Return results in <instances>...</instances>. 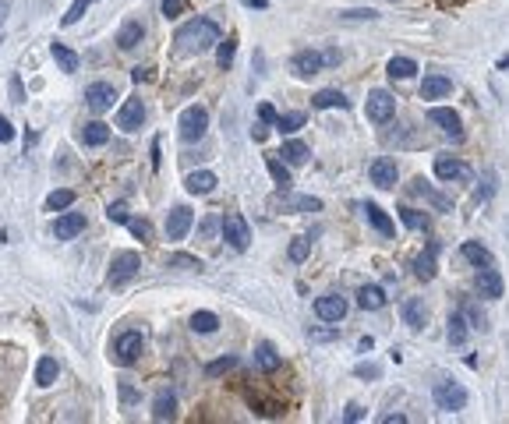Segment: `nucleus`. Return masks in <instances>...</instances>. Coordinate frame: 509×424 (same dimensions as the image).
Returning a JSON list of instances; mask_svg holds the SVG:
<instances>
[{
    "mask_svg": "<svg viewBox=\"0 0 509 424\" xmlns=\"http://www.w3.org/2000/svg\"><path fill=\"white\" fill-rule=\"evenodd\" d=\"M361 417H364V407H361V403H347L344 421H351V424H354V421H361Z\"/></svg>",
    "mask_w": 509,
    "mask_h": 424,
    "instance_id": "5fc2aeb1",
    "label": "nucleus"
},
{
    "mask_svg": "<svg viewBox=\"0 0 509 424\" xmlns=\"http://www.w3.org/2000/svg\"><path fill=\"white\" fill-rule=\"evenodd\" d=\"M404 421H407L404 414H385V417H382V424H404Z\"/></svg>",
    "mask_w": 509,
    "mask_h": 424,
    "instance_id": "13d9d810",
    "label": "nucleus"
},
{
    "mask_svg": "<svg viewBox=\"0 0 509 424\" xmlns=\"http://www.w3.org/2000/svg\"><path fill=\"white\" fill-rule=\"evenodd\" d=\"M368 174H371V184H378V188H392L396 181H400V170H396L392 159H375Z\"/></svg>",
    "mask_w": 509,
    "mask_h": 424,
    "instance_id": "a211bd4d",
    "label": "nucleus"
},
{
    "mask_svg": "<svg viewBox=\"0 0 509 424\" xmlns=\"http://www.w3.org/2000/svg\"><path fill=\"white\" fill-rule=\"evenodd\" d=\"M407 191H411V198H421V202H431V205H435L438 212H452V202H449L445 195H438L435 188H428V184H425L421 177H418V181H414V184H411Z\"/></svg>",
    "mask_w": 509,
    "mask_h": 424,
    "instance_id": "dca6fc26",
    "label": "nucleus"
},
{
    "mask_svg": "<svg viewBox=\"0 0 509 424\" xmlns=\"http://www.w3.org/2000/svg\"><path fill=\"white\" fill-rule=\"evenodd\" d=\"M234 50H237V39H234V36H226V39L216 46V61H219V68H230V64H234Z\"/></svg>",
    "mask_w": 509,
    "mask_h": 424,
    "instance_id": "79ce46f5",
    "label": "nucleus"
},
{
    "mask_svg": "<svg viewBox=\"0 0 509 424\" xmlns=\"http://www.w3.org/2000/svg\"><path fill=\"white\" fill-rule=\"evenodd\" d=\"M216 43H219V25L212 18H195V22L177 29V46L184 53H202V50H209Z\"/></svg>",
    "mask_w": 509,
    "mask_h": 424,
    "instance_id": "f257e3e1",
    "label": "nucleus"
},
{
    "mask_svg": "<svg viewBox=\"0 0 509 424\" xmlns=\"http://www.w3.org/2000/svg\"><path fill=\"white\" fill-rule=\"evenodd\" d=\"M364 212H368V220H371V227L382 234V237H392V220L385 216V212L375 205V202H364Z\"/></svg>",
    "mask_w": 509,
    "mask_h": 424,
    "instance_id": "cd10ccee",
    "label": "nucleus"
},
{
    "mask_svg": "<svg viewBox=\"0 0 509 424\" xmlns=\"http://www.w3.org/2000/svg\"><path fill=\"white\" fill-rule=\"evenodd\" d=\"M0 142H15V128L8 124V117L0 114Z\"/></svg>",
    "mask_w": 509,
    "mask_h": 424,
    "instance_id": "6e6d98bb",
    "label": "nucleus"
},
{
    "mask_svg": "<svg viewBox=\"0 0 509 424\" xmlns=\"http://www.w3.org/2000/svg\"><path fill=\"white\" fill-rule=\"evenodd\" d=\"M4 15H8V4H4V0H0V22H4Z\"/></svg>",
    "mask_w": 509,
    "mask_h": 424,
    "instance_id": "69168bd1",
    "label": "nucleus"
},
{
    "mask_svg": "<svg viewBox=\"0 0 509 424\" xmlns=\"http://www.w3.org/2000/svg\"><path fill=\"white\" fill-rule=\"evenodd\" d=\"M265 167H269V174H272V181H276V188H279V191H287V188H290V170L283 167L279 159H272V156H269V159H265Z\"/></svg>",
    "mask_w": 509,
    "mask_h": 424,
    "instance_id": "ea45409f",
    "label": "nucleus"
},
{
    "mask_svg": "<svg viewBox=\"0 0 509 424\" xmlns=\"http://www.w3.org/2000/svg\"><path fill=\"white\" fill-rule=\"evenodd\" d=\"M322 68H329V64H325V53H318V50H301L297 57H294V75L297 78H311Z\"/></svg>",
    "mask_w": 509,
    "mask_h": 424,
    "instance_id": "ddd939ff",
    "label": "nucleus"
},
{
    "mask_svg": "<svg viewBox=\"0 0 509 424\" xmlns=\"http://www.w3.org/2000/svg\"><path fill=\"white\" fill-rule=\"evenodd\" d=\"M184 188H188L191 195H209V191L216 188V174H209V170H198V174H188V181H184Z\"/></svg>",
    "mask_w": 509,
    "mask_h": 424,
    "instance_id": "bb28decb",
    "label": "nucleus"
},
{
    "mask_svg": "<svg viewBox=\"0 0 509 424\" xmlns=\"http://www.w3.org/2000/svg\"><path fill=\"white\" fill-rule=\"evenodd\" d=\"M131 78H135V85H138V82H149L152 75H149V71H138V68H135V71H131Z\"/></svg>",
    "mask_w": 509,
    "mask_h": 424,
    "instance_id": "680f3d73",
    "label": "nucleus"
},
{
    "mask_svg": "<svg viewBox=\"0 0 509 424\" xmlns=\"http://www.w3.org/2000/svg\"><path fill=\"white\" fill-rule=\"evenodd\" d=\"M188 11V0H163V18H181Z\"/></svg>",
    "mask_w": 509,
    "mask_h": 424,
    "instance_id": "49530a36",
    "label": "nucleus"
},
{
    "mask_svg": "<svg viewBox=\"0 0 509 424\" xmlns=\"http://www.w3.org/2000/svg\"><path fill=\"white\" fill-rule=\"evenodd\" d=\"M392 114H396V99H392V92L375 89V92L368 96V117H371L375 124H385V121H392Z\"/></svg>",
    "mask_w": 509,
    "mask_h": 424,
    "instance_id": "0eeeda50",
    "label": "nucleus"
},
{
    "mask_svg": "<svg viewBox=\"0 0 509 424\" xmlns=\"http://www.w3.org/2000/svg\"><path fill=\"white\" fill-rule=\"evenodd\" d=\"M400 212V220H404V227H411V230H428L431 223H428V216L425 212H418V209H411V205H400L396 209Z\"/></svg>",
    "mask_w": 509,
    "mask_h": 424,
    "instance_id": "473e14b6",
    "label": "nucleus"
},
{
    "mask_svg": "<svg viewBox=\"0 0 509 424\" xmlns=\"http://www.w3.org/2000/svg\"><path fill=\"white\" fill-rule=\"evenodd\" d=\"M354 371H357V379H378V375H382L378 364H357Z\"/></svg>",
    "mask_w": 509,
    "mask_h": 424,
    "instance_id": "603ef678",
    "label": "nucleus"
},
{
    "mask_svg": "<svg viewBox=\"0 0 509 424\" xmlns=\"http://www.w3.org/2000/svg\"><path fill=\"white\" fill-rule=\"evenodd\" d=\"M142 347H145L142 333L128 329V333H121L117 340H113V361H117L121 368H131V364L142 357Z\"/></svg>",
    "mask_w": 509,
    "mask_h": 424,
    "instance_id": "39448f33",
    "label": "nucleus"
},
{
    "mask_svg": "<svg viewBox=\"0 0 509 424\" xmlns=\"http://www.w3.org/2000/svg\"><path fill=\"white\" fill-rule=\"evenodd\" d=\"M315 110H351V99L344 96V92H336V89H322V92H315Z\"/></svg>",
    "mask_w": 509,
    "mask_h": 424,
    "instance_id": "4be33fe9",
    "label": "nucleus"
},
{
    "mask_svg": "<svg viewBox=\"0 0 509 424\" xmlns=\"http://www.w3.org/2000/svg\"><path fill=\"white\" fill-rule=\"evenodd\" d=\"M138 269H142V258H138L135 251H121V255H113V258H110L106 280H110V287H124L128 280L138 276Z\"/></svg>",
    "mask_w": 509,
    "mask_h": 424,
    "instance_id": "f03ea898",
    "label": "nucleus"
},
{
    "mask_svg": "<svg viewBox=\"0 0 509 424\" xmlns=\"http://www.w3.org/2000/svg\"><path fill=\"white\" fill-rule=\"evenodd\" d=\"M191 329L202 333V336H209V333L219 329V318H216L212 311H195V315H191Z\"/></svg>",
    "mask_w": 509,
    "mask_h": 424,
    "instance_id": "72a5a7b5",
    "label": "nucleus"
},
{
    "mask_svg": "<svg viewBox=\"0 0 509 424\" xmlns=\"http://www.w3.org/2000/svg\"><path fill=\"white\" fill-rule=\"evenodd\" d=\"M404 318H407V326H411V329H425L428 311H425L421 301H407V304H404Z\"/></svg>",
    "mask_w": 509,
    "mask_h": 424,
    "instance_id": "7c9ffc66",
    "label": "nucleus"
},
{
    "mask_svg": "<svg viewBox=\"0 0 509 424\" xmlns=\"http://www.w3.org/2000/svg\"><path fill=\"white\" fill-rule=\"evenodd\" d=\"M304 121H308L304 114H276V121H272V124L279 128V135H294V131H301V128H304Z\"/></svg>",
    "mask_w": 509,
    "mask_h": 424,
    "instance_id": "f704fd0d",
    "label": "nucleus"
},
{
    "mask_svg": "<svg viewBox=\"0 0 509 424\" xmlns=\"http://www.w3.org/2000/svg\"><path fill=\"white\" fill-rule=\"evenodd\" d=\"M449 89H452V82L445 75H425L421 78V99H442V96H449Z\"/></svg>",
    "mask_w": 509,
    "mask_h": 424,
    "instance_id": "aec40b11",
    "label": "nucleus"
},
{
    "mask_svg": "<svg viewBox=\"0 0 509 424\" xmlns=\"http://www.w3.org/2000/svg\"><path fill=\"white\" fill-rule=\"evenodd\" d=\"M357 350L364 354V350H371V336H361V343H357Z\"/></svg>",
    "mask_w": 509,
    "mask_h": 424,
    "instance_id": "0e129e2a",
    "label": "nucleus"
},
{
    "mask_svg": "<svg viewBox=\"0 0 509 424\" xmlns=\"http://www.w3.org/2000/svg\"><path fill=\"white\" fill-rule=\"evenodd\" d=\"M428 121L431 124H438L449 138H464V124H460V114L457 110H445V106H431V110H428Z\"/></svg>",
    "mask_w": 509,
    "mask_h": 424,
    "instance_id": "9d476101",
    "label": "nucleus"
},
{
    "mask_svg": "<svg viewBox=\"0 0 509 424\" xmlns=\"http://www.w3.org/2000/svg\"><path fill=\"white\" fill-rule=\"evenodd\" d=\"M460 251H464V258H467L471 265H478V269H481V265H492V255H488V248H481V244H474V241H467Z\"/></svg>",
    "mask_w": 509,
    "mask_h": 424,
    "instance_id": "58836bf2",
    "label": "nucleus"
},
{
    "mask_svg": "<svg viewBox=\"0 0 509 424\" xmlns=\"http://www.w3.org/2000/svg\"><path fill=\"white\" fill-rule=\"evenodd\" d=\"M142 39H145V25H142L138 18L124 22V25H121V32H117V46H121V50H135Z\"/></svg>",
    "mask_w": 509,
    "mask_h": 424,
    "instance_id": "6ab92c4d",
    "label": "nucleus"
},
{
    "mask_svg": "<svg viewBox=\"0 0 509 424\" xmlns=\"http://www.w3.org/2000/svg\"><path fill=\"white\" fill-rule=\"evenodd\" d=\"M113 99H117V92H113L110 82H92V85L85 89V103H89L92 114H106L110 106H113Z\"/></svg>",
    "mask_w": 509,
    "mask_h": 424,
    "instance_id": "1a4fd4ad",
    "label": "nucleus"
},
{
    "mask_svg": "<svg viewBox=\"0 0 509 424\" xmlns=\"http://www.w3.org/2000/svg\"><path fill=\"white\" fill-rule=\"evenodd\" d=\"M435 251H438V244L431 241L428 248H425V255L414 262V276L421 280V283H428V280H435Z\"/></svg>",
    "mask_w": 509,
    "mask_h": 424,
    "instance_id": "5701e85b",
    "label": "nucleus"
},
{
    "mask_svg": "<svg viewBox=\"0 0 509 424\" xmlns=\"http://www.w3.org/2000/svg\"><path fill=\"white\" fill-rule=\"evenodd\" d=\"M219 227H223V241L230 244L234 251H248V244H251V227H248V220L241 216V212H226Z\"/></svg>",
    "mask_w": 509,
    "mask_h": 424,
    "instance_id": "7ed1b4c3",
    "label": "nucleus"
},
{
    "mask_svg": "<svg viewBox=\"0 0 509 424\" xmlns=\"http://www.w3.org/2000/svg\"><path fill=\"white\" fill-rule=\"evenodd\" d=\"M435 177L438 181H460V177H467V167L457 156H435Z\"/></svg>",
    "mask_w": 509,
    "mask_h": 424,
    "instance_id": "f3484780",
    "label": "nucleus"
},
{
    "mask_svg": "<svg viewBox=\"0 0 509 424\" xmlns=\"http://www.w3.org/2000/svg\"><path fill=\"white\" fill-rule=\"evenodd\" d=\"M464 315H467V318H471V322H474L471 329H485V322H488V318H485V315H481V311H478L474 304H464Z\"/></svg>",
    "mask_w": 509,
    "mask_h": 424,
    "instance_id": "3c124183",
    "label": "nucleus"
},
{
    "mask_svg": "<svg viewBox=\"0 0 509 424\" xmlns=\"http://www.w3.org/2000/svg\"><path fill=\"white\" fill-rule=\"evenodd\" d=\"M106 220H113V223H128V205H124V202H113L110 212H106Z\"/></svg>",
    "mask_w": 509,
    "mask_h": 424,
    "instance_id": "09e8293b",
    "label": "nucleus"
},
{
    "mask_svg": "<svg viewBox=\"0 0 509 424\" xmlns=\"http://www.w3.org/2000/svg\"><path fill=\"white\" fill-rule=\"evenodd\" d=\"M467 336H471L467 318H464V315H452V318H449V343H452V347H464Z\"/></svg>",
    "mask_w": 509,
    "mask_h": 424,
    "instance_id": "c756f323",
    "label": "nucleus"
},
{
    "mask_svg": "<svg viewBox=\"0 0 509 424\" xmlns=\"http://www.w3.org/2000/svg\"><path fill=\"white\" fill-rule=\"evenodd\" d=\"M177 417V396L174 393H159L152 403V421H174Z\"/></svg>",
    "mask_w": 509,
    "mask_h": 424,
    "instance_id": "b1692460",
    "label": "nucleus"
},
{
    "mask_svg": "<svg viewBox=\"0 0 509 424\" xmlns=\"http://www.w3.org/2000/svg\"><path fill=\"white\" fill-rule=\"evenodd\" d=\"M142 121H145V103L135 96V99H128V103L121 106V114H117V128H121V131H138V128H142Z\"/></svg>",
    "mask_w": 509,
    "mask_h": 424,
    "instance_id": "2eb2a0df",
    "label": "nucleus"
},
{
    "mask_svg": "<svg viewBox=\"0 0 509 424\" xmlns=\"http://www.w3.org/2000/svg\"><path fill=\"white\" fill-rule=\"evenodd\" d=\"M82 142H85V145H106V142H110V124H103V121L85 124V128H82Z\"/></svg>",
    "mask_w": 509,
    "mask_h": 424,
    "instance_id": "c85d7f7f",
    "label": "nucleus"
},
{
    "mask_svg": "<svg viewBox=\"0 0 509 424\" xmlns=\"http://www.w3.org/2000/svg\"><path fill=\"white\" fill-rule=\"evenodd\" d=\"M209 128V114H205V106H188V110L181 114V138L184 142H198Z\"/></svg>",
    "mask_w": 509,
    "mask_h": 424,
    "instance_id": "423d86ee",
    "label": "nucleus"
},
{
    "mask_svg": "<svg viewBox=\"0 0 509 424\" xmlns=\"http://www.w3.org/2000/svg\"><path fill=\"white\" fill-rule=\"evenodd\" d=\"M279 209H283V212H290V209H297V212H318L322 202H318V198H308V195H297V198H283Z\"/></svg>",
    "mask_w": 509,
    "mask_h": 424,
    "instance_id": "2f4dec72",
    "label": "nucleus"
},
{
    "mask_svg": "<svg viewBox=\"0 0 509 424\" xmlns=\"http://www.w3.org/2000/svg\"><path fill=\"white\" fill-rule=\"evenodd\" d=\"M414 71H418V64H414L411 57H392V61H389V68H385V75H389V78H411Z\"/></svg>",
    "mask_w": 509,
    "mask_h": 424,
    "instance_id": "4c0bfd02",
    "label": "nucleus"
},
{
    "mask_svg": "<svg viewBox=\"0 0 509 424\" xmlns=\"http://www.w3.org/2000/svg\"><path fill=\"white\" fill-rule=\"evenodd\" d=\"M82 230H85V216H82V212H64V216L53 220V237L57 241H71Z\"/></svg>",
    "mask_w": 509,
    "mask_h": 424,
    "instance_id": "4468645a",
    "label": "nucleus"
},
{
    "mask_svg": "<svg viewBox=\"0 0 509 424\" xmlns=\"http://www.w3.org/2000/svg\"><path fill=\"white\" fill-rule=\"evenodd\" d=\"M474 287H478V297L499 301V297H502V276H499V269H492V265H481Z\"/></svg>",
    "mask_w": 509,
    "mask_h": 424,
    "instance_id": "9b49d317",
    "label": "nucleus"
},
{
    "mask_svg": "<svg viewBox=\"0 0 509 424\" xmlns=\"http://www.w3.org/2000/svg\"><path fill=\"white\" fill-rule=\"evenodd\" d=\"M332 336H339V333L336 329H315L311 333V340H332Z\"/></svg>",
    "mask_w": 509,
    "mask_h": 424,
    "instance_id": "4d7b16f0",
    "label": "nucleus"
},
{
    "mask_svg": "<svg viewBox=\"0 0 509 424\" xmlns=\"http://www.w3.org/2000/svg\"><path fill=\"white\" fill-rule=\"evenodd\" d=\"M287 255H290V262H304L308 258V237H294Z\"/></svg>",
    "mask_w": 509,
    "mask_h": 424,
    "instance_id": "de8ad7c7",
    "label": "nucleus"
},
{
    "mask_svg": "<svg viewBox=\"0 0 509 424\" xmlns=\"http://www.w3.org/2000/svg\"><path fill=\"white\" fill-rule=\"evenodd\" d=\"M315 315L322 318V322H344L347 318V301L339 297V294H325V297H318L315 301Z\"/></svg>",
    "mask_w": 509,
    "mask_h": 424,
    "instance_id": "6e6552de",
    "label": "nucleus"
},
{
    "mask_svg": "<svg viewBox=\"0 0 509 424\" xmlns=\"http://www.w3.org/2000/svg\"><path fill=\"white\" fill-rule=\"evenodd\" d=\"M191 223H195V212L188 205H177L174 212H170V220H166V237L170 241H184V234L191 230Z\"/></svg>",
    "mask_w": 509,
    "mask_h": 424,
    "instance_id": "f8f14e48",
    "label": "nucleus"
},
{
    "mask_svg": "<svg viewBox=\"0 0 509 424\" xmlns=\"http://www.w3.org/2000/svg\"><path fill=\"white\" fill-rule=\"evenodd\" d=\"M244 8H255V11H265L269 0H244Z\"/></svg>",
    "mask_w": 509,
    "mask_h": 424,
    "instance_id": "bf43d9fd",
    "label": "nucleus"
},
{
    "mask_svg": "<svg viewBox=\"0 0 509 424\" xmlns=\"http://www.w3.org/2000/svg\"><path fill=\"white\" fill-rule=\"evenodd\" d=\"M71 205H75V191H68V188L53 191V195L46 198V209H50V212H64V209H71Z\"/></svg>",
    "mask_w": 509,
    "mask_h": 424,
    "instance_id": "a19ab883",
    "label": "nucleus"
},
{
    "mask_svg": "<svg viewBox=\"0 0 509 424\" xmlns=\"http://www.w3.org/2000/svg\"><path fill=\"white\" fill-rule=\"evenodd\" d=\"M279 156H283V159H287V163H304V159H308L311 152H308V145H304V142H297V138H290L287 145H283V149H279Z\"/></svg>",
    "mask_w": 509,
    "mask_h": 424,
    "instance_id": "c9c22d12",
    "label": "nucleus"
},
{
    "mask_svg": "<svg viewBox=\"0 0 509 424\" xmlns=\"http://www.w3.org/2000/svg\"><path fill=\"white\" fill-rule=\"evenodd\" d=\"M89 4H92V0H75V4H71V11L61 18V25H75V22H78V18L89 11Z\"/></svg>",
    "mask_w": 509,
    "mask_h": 424,
    "instance_id": "c03bdc74",
    "label": "nucleus"
},
{
    "mask_svg": "<svg viewBox=\"0 0 509 424\" xmlns=\"http://www.w3.org/2000/svg\"><path fill=\"white\" fill-rule=\"evenodd\" d=\"M258 121L262 124H272L276 121V106L272 103H258Z\"/></svg>",
    "mask_w": 509,
    "mask_h": 424,
    "instance_id": "864d4df0",
    "label": "nucleus"
},
{
    "mask_svg": "<svg viewBox=\"0 0 509 424\" xmlns=\"http://www.w3.org/2000/svg\"><path fill=\"white\" fill-rule=\"evenodd\" d=\"M57 371H61V368H57V361L53 357H43L39 361V368H36V386H53V379H57Z\"/></svg>",
    "mask_w": 509,
    "mask_h": 424,
    "instance_id": "e433bc0d",
    "label": "nucleus"
},
{
    "mask_svg": "<svg viewBox=\"0 0 509 424\" xmlns=\"http://www.w3.org/2000/svg\"><path fill=\"white\" fill-rule=\"evenodd\" d=\"M325 64H329V68L339 64V50H325Z\"/></svg>",
    "mask_w": 509,
    "mask_h": 424,
    "instance_id": "052dcab7",
    "label": "nucleus"
},
{
    "mask_svg": "<svg viewBox=\"0 0 509 424\" xmlns=\"http://www.w3.org/2000/svg\"><path fill=\"white\" fill-rule=\"evenodd\" d=\"M50 53H53L57 68H61L64 75H75V71H78V64H82V61H78V53H75V50H68L64 43H50Z\"/></svg>",
    "mask_w": 509,
    "mask_h": 424,
    "instance_id": "412c9836",
    "label": "nucleus"
},
{
    "mask_svg": "<svg viewBox=\"0 0 509 424\" xmlns=\"http://www.w3.org/2000/svg\"><path fill=\"white\" fill-rule=\"evenodd\" d=\"M357 304H361L364 311H378V308H385V294H382V287H375V283L361 287V290H357Z\"/></svg>",
    "mask_w": 509,
    "mask_h": 424,
    "instance_id": "393cba45",
    "label": "nucleus"
},
{
    "mask_svg": "<svg viewBox=\"0 0 509 424\" xmlns=\"http://www.w3.org/2000/svg\"><path fill=\"white\" fill-rule=\"evenodd\" d=\"M128 227H131V234H135L138 241H149V237H152V227H149L145 220H128Z\"/></svg>",
    "mask_w": 509,
    "mask_h": 424,
    "instance_id": "8fccbe9b",
    "label": "nucleus"
},
{
    "mask_svg": "<svg viewBox=\"0 0 509 424\" xmlns=\"http://www.w3.org/2000/svg\"><path fill=\"white\" fill-rule=\"evenodd\" d=\"M237 364H241L237 357H219V361H212V364L205 368V375H209V379H219V375H226V371H234Z\"/></svg>",
    "mask_w": 509,
    "mask_h": 424,
    "instance_id": "37998d69",
    "label": "nucleus"
},
{
    "mask_svg": "<svg viewBox=\"0 0 509 424\" xmlns=\"http://www.w3.org/2000/svg\"><path fill=\"white\" fill-rule=\"evenodd\" d=\"M255 364H258V371L272 375V371L279 368V354H276V347H272V343H258V350H255Z\"/></svg>",
    "mask_w": 509,
    "mask_h": 424,
    "instance_id": "a878e982",
    "label": "nucleus"
},
{
    "mask_svg": "<svg viewBox=\"0 0 509 424\" xmlns=\"http://www.w3.org/2000/svg\"><path fill=\"white\" fill-rule=\"evenodd\" d=\"M251 135H255V138H258V142H265V135H269V131H265V124H258V128H255V131H251Z\"/></svg>",
    "mask_w": 509,
    "mask_h": 424,
    "instance_id": "e2e57ef3",
    "label": "nucleus"
},
{
    "mask_svg": "<svg viewBox=\"0 0 509 424\" xmlns=\"http://www.w3.org/2000/svg\"><path fill=\"white\" fill-rule=\"evenodd\" d=\"M166 265H184V269H202V262L195 258V255H166Z\"/></svg>",
    "mask_w": 509,
    "mask_h": 424,
    "instance_id": "a18cd8bd",
    "label": "nucleus"
},
{
    "mask_svg": "<svg viewBox=\"0 0 509 424\" xmlns=\"http://www.w3.org/2000/svg\"><path fill=\"white\" fill-rule=\"evenodd\" d=\"M431 396H435V407L445 414H460L467 407V389L460 382H435Z\"/></svg>",
    "mask_w": 509,
    "mask_h": 424,
    "instance_id": "20e7f679",
    "label": "nucleus"
}]
</instances>
